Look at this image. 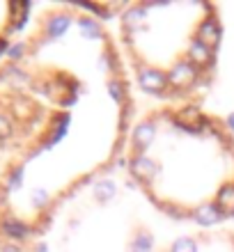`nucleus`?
<instances>
[]
</instances>
